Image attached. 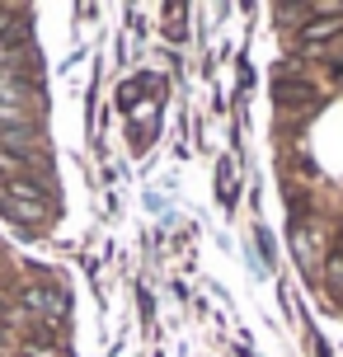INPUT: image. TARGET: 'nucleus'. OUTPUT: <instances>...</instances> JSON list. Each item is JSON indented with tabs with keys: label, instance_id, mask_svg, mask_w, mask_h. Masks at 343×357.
Instances as JSON below:
<instances>
[{
	"label": "nucleus",
	"instance_id": "2",
	"mask_svg": "<svg viewBox=\"0 0 343 357\" xmlns=\"http://www.w3.org/2000/svg\"><path fill=\"white\" fill-rule=\"evenodd\" d=\"M339 19H315V24H306V29H301V43H306V47H320V43H329V38H339Z\"/></svg>",
	"mask_w": 343,
	"mask_h": 357
},
{
	"label": "nucleus",
	"instance_id": "4",
	"mask_svg": "<svg viewBox=\"0 0 343 357\" xmlns=\"http://www.w3.org/2000/svg\"><path fill=\"white\" fill-rule=\"evenodd\" d=\"M277 99L296 108V104H310L315 94H310V85H296V80H282V85H277Z\"/></svg>",
	"mask_w": 343,
	"mask_h": 357
},
{
	"label": "nucleus",
	"instance_id": "6",
	"mask_svg": "<svg viewBox=\"0 0 343 357\" xmlns=\"http://www.w3.org/2000/svg\"><path fill=\"white\" fill-rule=\"evenodd\" d=\"M5 310H10V305H5V291H0V320H5Z\"/></svg>",
	"mask_w": 343,
	"mask_h": 357
},
{
	"label": "nucleus",
	"instance_id": "5",
	"mask_svg": "<svg viewBox=\"0 0 343 357\" xmlns=\"http://www.w3.org/2000/svg\"><path fill=\"white\" fill-rule=\"evenodd\" d=\"M329 282L343 287V254H339V259H329Z\"/></svg>",
	"mask_w": 343,
	"mask_h": 357
},
{
	"label": "nucleus",
	"instance_id": "1",
	"mask_svg": "<svg viewBox=\"0 0 343 357\" xmlns=\"http://www.w3.org/2000/svg\"><path fill=\"white\" fill-rule=\"evenodd\" d=\"M24 301L33 305L38 315H47V320H61V315H66V296H61L56 287H29Z\"/></svg>",
	"mask_w": 343,
	"mask_h": 357
},
{
	"label": "nucleus",
	"instance_id": "3",
	"mask_svg": "<svg viewBox=\"0 0 343 357\" xmlns=\"http://www.w3.org/2000/svg\"><path fill=\"white\" fill-rule=\"evenodd\" d=\"M5 207H10V216H15L19 226H38L47 216V202H15V197H5Z\"/></svg>",
	"mask_w": 343,
	"mask_h": 357
}]
</instances>
